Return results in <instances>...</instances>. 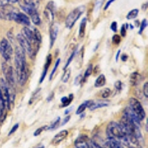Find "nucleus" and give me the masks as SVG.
<instances>
[{"label": "nucleus", "instance_id": "nucleus-5", "mask_svg": "<svg viewBox=\"0 0 148 148\" xmlns=\"http://www.w3.org/2000/svg\"><path fill=\"white\" fill-rule=\"evenodd\" d=\"M84 9H85L84 6H79V7L76 8L74 10H73L68 14V16H67L65 20V25L67 28L71 29L73 27L74 25L76 24V21L80 18V16L84 13Z\"/></svg>", "mask_w": 148, "mask_h": 148}, {"label": "nucleus", "instance_id": "nucleus-3", "mask_svg": "<svg viewBox=\"0 0 148 148\" xmlns=\"http://www.w3.org/2000/svg\"><path fill=\"white\" fill-rule=\"evenodd\" d=\"M127 133L125 128L123 127L119 123L111 121L107 127V135L108 138H113L120 142Z\"/></svg>", "mask_w": 148, "mask_h": 148}, {"label": "nucleus", "instance_id": "nucleus-26", "mask_svg": "<svg viewBox=\"0 0 148 148\" xmlns=\"http://www.w3.org/2000/svg\"><path fill=\"white\" fill-rule=\"evenodd\" d=\"M30 17H31V20H32L33 23L34 25H40L41 18L40 16H39V14H38V12L32 14V15L30 16Z\"/></svg>", "mask_w": 148, "mask_h": 148}, {"label": "nucleus", "instance_id": "nucleus-53", "mask_svg": "<svg viewBox=\"0 0 148 148\" xmlns=\"http://www.w3.org/2000/svg\"><path fill=\"white\" fill-rule=\"evenodd\" d=\"M53 92H52V93H51V96H48V98H47V101H51V100H52V99H53Z\"/></svg>", "mask_w": 148, "mask_h": 148}, {"label": "nucleus", "instance_id": "nucleus-45", "mask_svg": "<svg viewBox=\"0 0 148 148\" xmlns=\"http://www.w3.org/2000/svg\"><path fill=\"white\" fill-rule=\"evenodd\" d=\"M114 87L117 90L120 91L121 89H122V83H121L120 81H117L114 84Z\"/></svg>", "mask_w": 148, "mask_h": 148}, {"label": "nucleus", "instance_id": "nucleus-24", "mask_svg": "<svg viewBox=\"0 0 148 148\" xmlns=\"http://www.w3.org/2000/svg\"><path fill=\"white\" fill-rule=\"evenodd\" d=\"M90 101H86L84 102H83L82 104L80 105V106L78 108V109L76 110V115H80L83 113L84 111V110L86 109L87 108H88V105H89Z\"/></svg>", "mask_w": 148, "mask_h": 148}, {"label": "nucleus", "instance_id": "nucleus-55", "mask_svg": "<svg viewBox=\"0 0 148 148\" xmlns=\"http://www.w3.org/2000/svg\"><path fill=\"white\" fill-rule=\"evenodd\" d=\"M39 148H45V147L44 146H42V147H39Z\"/></svg>", "mask_w": 148, "mask_h": 148}, {"label": "nucleus", "instance_id": "nucleus-25", "mask_svg": "<svg viewBox=\"0 0 148 148\" xmlns=\"http://www.w3.org/2000/svg\"><path fill=\"white\" fill-rule=\"evenodd\" d=\"M138 12H139L138 9H137V8L133 9V10H130V11L128 13L127 15V16H126V18H127V19H129V20H130V19H134V18H136L137 16H138Z\"/></svg>", "mask_w": 148, "mask_h": 148}, {"label": "nucleus", "instance_id": "nucleus-14", "mask_svg": "<svg viewBox=\"0 0 148 148\" xmlns=\"http://www.w3.org/2000/svg\"><path fill=\"white\" fill-rule=\"evenodd\" d=\"M49 33H50V48H52L57 39L58 33H59V27L56 24H51L49 29Z\"/></svg>", "mask_w": 148, "mask_h": 148}, {"label": "nucleus", "instance_id": "nucleus-7", "mask_svg": "<svg viewBox=\"0 0 148 148\" xmlns=\"http://www.w3.org/2000/svg\"><path fill=\"white\" fill-rule=\"evenodd\" d=\"M130 108L133 111L135 116H136V118L139 120L140 121H142L146 116V113L143 107L139 102L138 100H137L135 98H130Z\"/></svg>", "mask_w": 148, "mask_h": 148}, {"label": "nucleus", "instance_id": "nucleus-48", "mask_svg": "<svg viewBox=\"0 0 148 148\" xmlns=\"http://www.w3.org/2000/svg\"><path fill=\"white\" fill-rule=\"evenodd\" d=\"M70 119H71V116H69V115H68V116H66L65 118L64 119V120H63L62 123V126L66 125V124H67V123L70 121Z\"/></svg>", "mask_w": 148, "mask_h": 148}, {"label": "nucleus", "instance_id": "nucleus-41", "mask_svg": "<svg viewBox=\"0 0 148 148\" xmlns=\"http://www.w3.org/2000/svg\"><path fill=\"white\" fill-rule=\"evenodd\" d=\"M89 148H104V147H101L100 145L96 144V142H94L93 141H90L89 142Z\"/></svg>", "mask_w": 148, "mask_h": 148}, {"label": "nucleus", "instance_id": "nucleus-49", "mask_svg": "<svg viewBox=\"0 0 148 148\" xmlns=\"http://www.w3.org/2000/svg\"><path fill=\"white\" fill-rule=\"evenodd\" d=\"M127 59H128V56L126 55V54H123V55L121 56V61H122V62H126V61L127 60Z\"/></svg>", "mask_w": 148, "mask_h": 148}, {"label": "nucleus", "instance_id": "nucleus-18", "mask_svg": "<svg viewBox=\"0 0 148 148\" xmlns=\"http://www.w3.org/2000/svg\"><path fill=\"white\" fill-rule=\"evenodd\" d=\"M67 135H68V131H67V130H63L60 131L59 133H58L53 137L52 140V144L55 145H58V144L60 143L61 141H62L67 136Z\"/></svg>", "mask_w": 148, "mask_h": 148}, {"label": "nucleus", "instance_id": "nucleus-16", "mask_svg": "<svg viewBox=\"0 0 148 148\" xmlns=\"http://www.w3.org/2000/svg\"><path fill=\"white\" fill-rule=\"evenodd\" d=\"M7 106L5 104V101L2 98V94L0 92V122L2 123L5 121L7 115Z\"/></svg>", "mask_w": 148, "mask_h": 148}, {"label": "nucleus", "instance_id": "nucleus-36", "mask_svg": "<svg viewBox=\"0 0 148 148\" xmlns=\"http://www.w3.org/2000/svg\"><path fill=\"white\" fill-rule=\"evenodd\" d=\"M111 93V90L109 88H104L101 92V97L103 99H108Z\"/></svg>", "mask_w": 148, "mask_h": 148}, {"label": "nucleus", "instance_id": "nucleus-4", "mask_svg": "<svg viewBox=\"0 0 148 148\" xmlns=\"http://www.w3.org/2000/svg\"><path fill=\"white\" fill-rule=\"evenodd\" d=\"M2 71L5 75L6 83L9 88V92H14V84H15V78H14V71L12 66L8 65L6 62L2 63Z\"/></svg>", "mask_w": 148, "mask_h": 148}, {"label": "nucleus", "instance_id": "nucleus-21", "mask_svg": "<svg viewBox=\"0 0 148 148\" xmlns=\"http://www.w3.org/2000/svg\"><path fill=\"white\" fill-rule=\"evenodd\" d=\"M75 145L76 148H89V143L84 136L78 138L75 141Z\"/></svg>", "mask_w": 148, "mask_h": 148}, {"label": "nucleus", "instance_id": "nucleus-32", "mask_svg": "<svg viewBox=\"0 0 148 148\" xmlns=\"http://www.w3.org/2000/svg\"><path fill=\"white\" fill-rule=\"evenodd\" d=\"M33 30H34L35 39H36V41L39 42V43H41V42H42V35H41L39 30L36 28H34Z\"/></svg>", "mask_w": 148, "mask_h": 148}, {"label": "nucleus", "instance_id": "nucleus-27", "mask_svg": "<svg viewBox=\"0 0 148 148\" xmlns=\"http://www.w3.org/2000/svg\"><path fill=\"white\" fill-rule=\"evenodd\" d=\"M71 71L70 68H67V69L64 70V74H63L62 77V82L64 83H66L68 82L70 77H71Z\"/></svg>", "mask_w": 148, "mask_h": 148}, {"label": "nucleus", "instance_id": "nucleus-10", "mask_svg": "<svg viewBox=\"0 0 148 148\" xmlns=\"http://www.w3.org/2000/svg\"><path fill=\"white\" fill-rule=\"evenodd\" d=\"M16 39L17 40H18V44H19L20 47L23 49L24 51H25V52L27 53L30 58H34V53H33L31 46H30L28 41L26 39L25 37L22 34H18L16 36Z\"/></svg>", "mask_w": 148, "mask_h": 148}, {"label": "nucleus", "instance_id": "nucleus-37", "mask_svg": "<svg viewBox=\"0 0 148 148\" xmlns=\"http://www.w3.org/2000/svg\"><path fill=\"white\" fill-rule=\"evenodd\" d=\"M82 80H83V79H82V76L81 74H79V76H76V79H75V80H74V85L79 86V84H81Z\"/></svg>", "mask_w": 148, "mask_h": 148}, {"label": "nucleus", "instance_id": "nucleus-39", "mask_svg": "<svg viewBox=\"0 0 148 148\" xmlns=\"http://www.w3.org/2000/svg\"><path fill=\"white\" fill-rule=\"evenodd\" d=\"M143 92H144V95L146 98H148V82H146L144 84V87H143Z\"/></svg>", "mask_w": 148, "mask_h": 148}, {"label": "nucleus", "instance_id": "nucleus-13", "mask_svg": "<svg viewBox=\"0 0 148 148\" xmlns=\"http://www.w3.org/2000/svg\"><path fill=\"white\" fill-rule=\"evenodd\" d=\"M54 9L55 5L53 2H49L46 6V8L44 10V15L47 21L50 23L52 24L54 19Z\"/></svg>", "mask_w": 148, "mask_h": 148}, {"label": "nucleus", "instance_id": "nucleus-15", "mask_svg": "<svg viewBox=\"0 0 148 148\" xmlns=\"http://www.w3.org/2000/svg\"><path fill=\"white\" fill-rule=\"evenodd\" d=\"M110 102L108 101H104V100H97V101H90L88 108L90 110H94L98 108H104V107L108 106Z\"/></svg>", "mask_w": 148, "mask_h": 148}, {"label": "nucleus", "instance_id": "nucleus-8", "mask_svg": "<svg viewBox=\"0 0 148 148\" xmlns=\"http://www.w3.org/2000/svg\"><path fill=\"white\" fill-rule=\"evenodd\" d=\"M121 143L126 145L128 148H142L139 143V140L130 133H127L125 136V138L121 140Z\"/></svg>", "mask_w": 148, "mask_h": 148}, {"label": "nucleus", "instance_id": "nucleus-29", "mask_svg": "<svg viewBox=\"0 0 148 148\" xmlns=\"http://www.w3.org/2000/svg\"><path fill=\"white\" fill-rule=\"evenodd\" d=\"M18 2V0H0V8L10 5L11 4Z\"/></svg>", "mask_w": 148, "mask_h": 148}, {"label": "nucleus", "instance_id": "nucleus-35", "mask_svg": "<svg viewBox=\"0 0 148 148\" xmlns=\"http://www.w3.org/2000/svg\"><path fill=\"white\" fill-rule=\"evenodd\" d=\"M73 99V95L70 94L69 96L67 97V101H66L64 103H63V104H62V106H61V107H62V108H64V107L69 106L70 104H71V103L72 102Z\"/></svg>", "mask_w": 148, "mask_h": 148}, {"label": "nucleus", "instance_id": "nucleus-38", "mask_svg": "<svg viewBox=\"0 0 148 148\" xmlns=\"http://www.w3.org/2000/svg\"><path fill=\"white\" fill-rule=\"evenodd\" d=\"M121 42V37L118 34H115L113 36V42L116 45H119Z\"/></svg>", "mask_w": 148, "mask_h": 148}, {"label": "nucleus", "instance_id": "nucleus-42", "mask_svg": "<svg viewBox=\"0 0 148 148\" xmlns=\"http://www.w3.org/2000/svg\"><path fill=\"white\" fill-rule=\"evenodd\" d=\"M45 127H39L38 128V129L36 130L35 132H34V136H39V135L42 133V132L44 130H45Z\"/></svg>", "mask_w": 148, "mask_h": 148}, {"label": "nucleus", "instance_id": "nucleus-12", "mask_svg": "<svg viewBox=\"0 0 148 148\" xmlns=\"http://www.w3.org/2000/svg\"><path fill=\"white\" fill-rule=\"evenodd\" d=\"M12 21H14L16 23L20 24V25H23L25 26H29L30 24V21L29 17L27 15H25L23 13H20L17 10L14 14L13 18H12Z\"/></svg>", "mask_w": 148, "mask_h": 148}, {"label": "nucleus", "instance_id": "nucleus-22", "mask_svg": "<svg viewBox=\"0 0 148 148\" xmlns=\"http://www.w3.org/2000/svg\"><path fill=\"white\" fill-rule=\"evenodd\" d=\"M106 84V77L104 74H100L95 82L94 86L96 88H101Z\"/></svg>", "mask_w": 148, "mask_h": 148}, {"label": "nucleus", "instance_id": "nucleus-2", "mask_svg": "<svg viewBox=\"0 0 148 148\" xmlns=\"http://www.w3.org/2000/svg\"><path fill=\"white\" fill-rule=\"evenodd\" d=\"M119 124L125 128V130L128 133L136 137L138 140L142 139V136L140 130V124L133 121L125 113L121 117Z\"/></svg>", "mask_w": 148, "mask_h": 148}, {"label": "nucleus", "instance_id": "nucleus-28", "mask_svg": "<svg viewBox=\"0 0 148 148\" xmlns=\"http://www.w3.org/2000/svg\"><path fill=\"white\" fill-rule=\"evenodd\" d=\"M60 62H61V59H58L57 61H56V62L55 65H54L53 69L52 72H51V75H50V77H49V81H51V80H52V79H53V78L54 74H55V73L56 72V70H57L58 67H59V64H60Z\"/></svg>", "mask_w": 148, "mask_h": 148}, {"label": "nucleus", "instance_id": "nucleus-11", "mask_svg": "<svg viewBox=\"0 0 148 148\" xmlns=\"http://www.w3.org/2000/svg\"><path fill=\"white\" fill-rule=\"evenodd\" d=\"M16 11V9L12 7L11 5H7L0 8V18L5 20L12 21L13 16Z\"/></svg>", "mask_w": 148, "mask_h": 148}, {"label": "nucleus", "instance_id": "nucleus-50", "mask_svg": "<svg viewBox=\"0 0 148 148\" xmlns=\"http://www.w3.org/2000/svg\"><path fill=\"white\" fill-rule=\"evenodd\" d=\"M120 53H121V51H120V50H119L118 52H117V53H116V62H118V61H119V57Z\"/></svg>", "mask_w": 148, "mask_h": 148}, {"label": "nucleus", "instance_id": "nucleus-54", "mask_svg": "<svg viewBox=\"0 0 148 148\" xmlns=\"http://www.w3.org/2000/svg\"><path fill=\"white\" fill-rule=\"evenodd\" d=\"M147 124L148 123H147V121L146 122V131L147 132Z\"/></svg>", "mask_w": 148, "mask_h": 148}, {"label": "nucleus", "instance_id": "nucleus-6", "mask_svg": "<svg viewBox=\"0 0 148 148\" xmlns=\"http://www.w3.org/2000/svg\"><path fill=\"white\" fill-rule=\"evenodd\" d=\"M14 53V50L7 39H2L0 42V54L4 59L5 62H8L11 59Z\"/></svg>", "mask_w": 148, "mask_h": 148}, {"label": "nucleus", "instance_id": "nucleus-1", "mask_svg": "<svg viewBox=\"0 0 148 148\" xmlns=\"http://www.w3.org/2000/svg\"><path fill=\"white\" fill-rule=\"evenodd\" d=\"M15 70L17 82L21 86H24L27 82L28 71L26 62L25 52L21 47H16Z\"/></svg>", "mask_w": 148, "mask_h": 148}, {"label": "nucleus", "instance_id": "nucleus-17", "mask_svg": "<svg viewBox=\"0 0 148 148\" xmlns=\"http://www.w3.org/2000/svg\"><path fill=\"white\" fill-rule=\"evenodd\" d=\"M104 148H124V147L120 141L113 138H108V140L104 142Z\"/></svg>", "mask_w": 148, "mask_h": 148}, {"label": "nucleus", "instance_id": "nucleus-47", "mask_svg": "<svg viewBox=\"0 0 148 148\" xmlns=\"http://www.w3.org/2000/svg\"><path fill=\"white\" fill-rule=\"evenodd\" d=\"M114 1H116V0H109V1H108V2L106 3V5H105V6H104V10H108V8H109L111 4L113 3V2H114Z\"/></svg>", "mask_w": 148, "mask_h": 148}, {"label": "nucleus", "instance_id": "nucleus-52", "mask_svg": "<svg viewBox=\"0 0 148 148\" xmlns=\"http://www.w3.org/2000/svg\"><path fill=\"white\" fill-rule=\"evenodd\" d=\"M73 107H72V108H69V109H67V110H65V112H64V114H66V115H67V114H68V113H69L70 112H71V111L72 110H73Z\"/></svg>", "mask_w": 148, "mask_h": 148}, {"label": "nucleus", "instance_id": "nucleus-43", "mask_svg": "<svg viewBox=\"0 0 148 148\" xmlns=\"http://www.w3.org/2000/svg\"><path fill=\"white\" fill-rule=\"evenodd\" d=\"M103 2H104V0H96V6H95V9H96V10H99V8H101V6L102 5V3Z\"/></svg>", "mask_w": 148, "mask_h": 148}, {"label": "nucleus", "instance_id": "nucleus-40", "mask_svg": "<svg viewBox=\"0 0 148 148\" xmlns=\"http://www.w3.org/2000/svg\"><path fill=\"white\" fill-rule=\"evenodd\" d=\"M110 28L111 30H113V32L116 33L117 32V30H118V23L116 22H113L112 24H111V26H110Z\"/></svg>", "mask_w": 148, "mask_h": 148}, {"label": "nucleus", "instance_id": "nucleus-19", "mask_svg": "<svg viewBox=\"0 0 148 148\" xmlns=\"http://www.w3.org/2000/svg\"><path fill=\"white\" fill-rule=\"evenodd\" d=\"M51 62H52V56H51V54H48V55H47V58H46V62H45V64L44 71H43L42 76H41L39 83L43 82V81H44L45 79L46 75H47V71H48L49 67L51 66Z\"/></svg>", "mask_w": 148, "mask_h": 148}, {"label": "nucleus", "instance_id": "nucleus-46", "mask_svg": "<svg viewBox=\"0 0 148 148\" xmlns=\"http://www.w3.org/2000/svg\"><path fill=\"white\" fill-rule=\"evenodd\" d=\"M126 34H127V29L125 28V25H123L121 27V35L122 37H125L126 36Z\"/></svg>", "mask_w": 148, "mask_h": 148}, {"label": "nucleus", "instance_id": "nucleus-44", "mask_svg": "<svg viewBox=\"0 0 148 148\" xmlns=\"http://www.w3.org/2000/svg\"><path fill=\"white\" fill-rule=\"evenodd\" d=\"M18 127H19V125H18V123H17V124H16L15 125H14V126H13V127L11 128V130H10V131L9 132L8 136H10V135H12V134H13V133H15V132L17 130H18Z\"/></svg>", "mask_w": 148, "mask_h": 148}, {"label": "nucleus", "instance_id": "nucleus-51", "mask_svg": "<svg viewBox=\"0 0 148 148\" xmlns=\"http://www.w3.org/2000/svg\"><path fill=\"white\" fill-rule=\"evenodd\" d=\"M147 9V2H146V3H145L142 5V10H146Z\"/></svg>", "mask_w": 148, "mask_h": 148}, {"label": "nucleus", "instance_id": "nucleus-30", "mask_svg": "<svg viewBox=\"0 0 148 148\" xmlns=\"http://www.w3.org/2000/svg\"><path fill=\"white\" fill-rule=\"evenodd\" d=\"M59 122H60V117H57V118L56 119L53 121V123L51 125V126L49 127H47V129L54 130L56 129V128H57V127L59 126Z\"/></svg>", "mask_w": 148, "mask_h": 148}, {"label": "nucleus", "instance_id": "nucleus-9", "mask_svg": "<svg viewBox=\"0 0 148 148\" xmlns=\"http://www.w3.org/2000/svg\"><path fill=\"white\" fill-rule=\"evenodd\" d=\"M0 92L2 94L8 110H9L10 108V92H9V88L7 85V83L3 79H0Z\"/></svg>", "mask_w": 148, "mask_h": 148}, {"label": "nucleus", "instance_id": "nucleus-34", "mask_svg": "<svg viewBox=\"0 0 148 148\" xmlns=\"http://www.w3.org/2000/svg\"><path fill=\"white\" fill-rule=\"evenodd\" d=\"M76 51H73V52L72 53V54H71V56H70L69 59H68V60H67V63H66V64H65V65H64V68H63V69H64V70H65V69H67V67H68V66L70 65V64H71V63L72 62L73 59V58L75 57V56H76Z\"/></svg>", "mask_w": 148, "mask_h": 148}, {"label": "nucleus", "instance_id": "nucleus-33", "mask_svg": "<svg viewBox=\"0 0 148 148\" xmlns=\"http://www.w3.org/2000/svg\"><path fill=\"white\" fill-rule=\"evenodd\" d=\"M92 70H93V68H92V64H89L88 67V68L86 69L85 73H84V79H87V78H88L90 76L91 74H92Z\"/></svg>", "mask_w": 148, "mask_h": 148}, {"label": "nucleus", "instance_id": "nucleus-23", "mask_svg": "<svg viewBox=\"0 0 148 148\" xmlns=\"http://www.w3.org/2000/svg\"><path fill=\"white\" fill-rule=\"evenodd\" d=\"M86 25H87V18H83L82 20L81 23H80V27H79V37L80 38H83L85 34V29Z\"/></svg>", "mask_w": 148, "mask_h": 148}, {"label": "nucleus", "instance_id": "nucleus-20", "mask_svg": "<svg viewBox=\"0 0 148 148\" xmlns=\"http://www.w3.org/2000/svg\"><path fill=\"white\" fill-rule=\"evenodd\" d=\"M141 81V76L138 73L135 72L131 73L130 76V82L132 86H137L140 84Z\"/></svg>", "mask_w": 148, "mask_h": 148}, {"label": "nucleus", "instance_id": "nucleus-31", "mask_svg": "<svg viewBox=\"0 0 148 148\" xmlns=\"http://www.w3.org/2000/svg\"><path fill=\"white\" fill-rule=\"evenodd\" d=\"M147 19H143L141 23V25H140V27H139L138 34H142L144 30H145V28L147 27Z\"/></svg>", "mask_w": 148, "mask_h": 148}]
</instances>
